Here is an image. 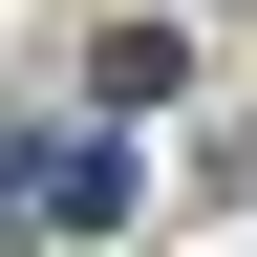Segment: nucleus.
I'll return each mask as SVG.
<instances>
[{"mask_svg":"<svg viewBox=\"0 0 257 257\" xmlns=\"http://www.w3.org/2000/svg\"><path fill=\"white\" fill-rule=\"evenodd\" d=\"M22 214H64V236H107V214H128V150H107V128H43V172H22Z\"/></svg>","mask_w":257,"mask_h":257,"instance_id":"f257e3e1","label":"nucleus"}]
</instances>
